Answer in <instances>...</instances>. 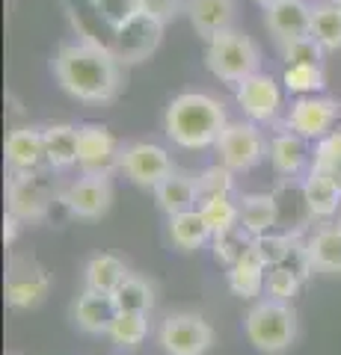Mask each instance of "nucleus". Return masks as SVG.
<instances>
[{
    "label": "nucleus",
    "instance_id": "1",
    "mask_svg": "<svg viewBox=\"0 0 341 355\" xmlns=\"http://www.w3.org/2000/svg\"><path fill=\"white\" fill-rule=\"evenodd\" d=\"M113 51L95 42H69L53 57V74L72 98L86 104H107L119 95L122 71Z\"/></svg>",
    "mask_w": 341,
    "mask_h": 355
},
{
    "label": "nucleus",
    "instance_id": "2",
    "mask_svg": "<svg viewBox=\"0 0 341 355\" xmlns=\"http://www.w3.org/2000/svg\"><path fill=\"white\" fill-rule=\"evenodd\" d=\"M226 110L217 98L205 92H181L175 95L167 116H163V128L167 137L181 148L199 151L208 146H217L219 133L226 130Z\"/></svg>",
    "mask_w": 341,
    "mask_h": 355
},
{
    "label": "nucleus",
    "instance_id": "3",
    "mask_svg": "<svg viewBox=\"0 0 341 355\" xmlns=\"http://www.w3.org/2000/svg\"><path fill=\"white\" fill-rule=\"evenodd\" d=\"M244 329H247V340L258 352L282 355L297 340V311L291 308V302L264 299V302L249 308Z\"/></svg>",
    "mask_w": 341,
    "mask_h": 355
},
{
    "label": "nucleus",
    "instance_id": "4",
    "mask_svg": "<svg viewBox=\"0 0 341 355\" xmlns=\"http://www.w3.org/2000/svg\"><path fill=\"white\" fill-rule=\"evenodd\" d=\"M258 62H261L258 44L240 30H226L208 42L205 65L223 83L238 86L240 80H247L249 74L258 71Z\"/></svg>",
    "mask_w": 341,
    "mask_h": 355
},
{
    "label": "nucleus",
    "instance_id": "5",
    "mask_svg": "<svg viewBox=\"0 0 341 355\" xmlns=\"http://www.w3.org/2000/svg\"><path fill=\"white\" fill-rule=\"evenodd\" d=\"M163 21L149 15V12H140L131 15L122 27L113 30V42H110V51L113 57L125 65H134V62H142L149 60L151 53L158 51V44L163 39Z\"/></svg>",
    "mask_w": 341,
    "mask_h": 355
},
{
    "label": "nucleus",
    "instance_id": "6",
    "mask_svg": "<svg viewBox=\"0 0 341 355\" xmlns=\"http://www.w3.org/2000/svg\"><path fill=\"white\" fill-rule=\"evenodd\" d=\"M51 202H53L51 184L36 169H13L6 184L9 214H15L21 222H42L48 216Z\"/></svg>",
    "mask_w": 341,
    "mask_h": 355
},
{
    "label": "nucleus",
    "instance_id": "7",
    "mask_svg": "<svg viewBox=\"0 0 341 355\" xmlns=\"http://www.w3.org/2000/svg\"><path fill=\"white\" fill-rule=\"evenodd\" d=\"M51 291V275L33 254H13L6 266V305L36 308Z\"/></svg>",
    "mask_w": 341,
    "mask_h": 355
},
{
    "label": "nucleus",
    "instance_id": "8",
    "mask_svg": "<svg viewBox=\"0 0 341 355\" xmlns=\"http://www.w3.org/2000/svg\"><path fill=\"white\" fill-rule=\"evenodd\" d=\"M160 349L167 355H205L214 343V329L199 314H169L158 331Z\"/></svg>",
    "mask_w": 341,
    "mask_h": 355
},
{
    "label": "nucleus",
    "instance_id": "9",
    "mask_svg": "<svg viewBox=\"0 0 341 355\" xmlns=\"http://www.w3.org/2000/svg\"><path fill=\"white\" fill-rule=\"evenodd\" d=\"M217 154H219V163H223L226 169L247 172L264 160L267 146H264V137L252 121H235V125H226V130L219 133Z\"/></svg>",
    "mask_w": 341,
    "mask_h": 355
},
{
    "label": "nucleus",
    "instance_id": "10",
    "mask_svg": "<svg viewBox=\"0 0 341 355\" xmlns=\"http://www.w3.org/2000/svg\"><path fill=\"white\" fill-rule=\"evenodd\" d=\"M60 202L81 219H101L113 205V184L110 175H83L60 193Z\"/></svg>",
    "mask_w": 341,
    "mask_h": 355
},
{
    "label": "nucleus",
    "instance_id": "11",
    "mask_svg": "<svg viewBox=\"0 0 341 355\" xmlns=\"http://www.w3.org/2000/svg\"><path fill=\"white\" fill-rule=\"evenodd\" d=\"M119 169H125V175L134 181L137 187H155L172 172V160L167 148L151 146V142H131L122 148L119 157Z\"/></svg>",
    "mask_w": 341,
    "mask_h": 355
},
{
    "label": "nucleus",
    "instance_id": "12",
    "mask_svg": "<svg viewBox=\"0 0 341 355\" xmlns=\"http://www.w3.org/2000/svg\"><path fill=\"white\" fill-rule=\"evenodd\" d=\"M122 151L104 125H83L78 142V166L83 175H110L119 166Z\"/></svg>",
    "mask_w": 341,
    "mask_h": 355
},
{
    "label": "nucleus",
    "instance_id": "13",
    "mask_svg": "<svg viewBox=\"0 0 341 355\" xmlns=\"http://www.w3.org/2000/svg\"><path fill=\"white\" fill-rule=\"evenodd\" d=\"M238 104L252 121H273L282 107V89L270 74H249L238 83Z\"/></svg>",
    "mask_w": 341,
    "mask_h": 355
},
{
    "label": "nucleus",
    "instance_id": "14",
    "mask_svg": "<svg viewBox=\"0 0 341 355\" xmlns=\"http://www.w3.org/2000/svg\"><path fill=\"white\" fill-rule=\"evenodd\" d=\"M338 116V104L333 98H315V95H303L297 98L288 116V130L300 133L303 139H324L329 128L335 125Z\"/></svg>",
    "mask_w": 341,
    "mask_h": 355
},
{
    "label": "nucleus",
    "instance_id": "15",
    "mask_svg": "<svg viewBox=\"0 0 341 355\" xmlns=\"http://www.w3.org/2000/svg\"><path fill=\"white\" fill-rule=\"evenodd\" d=\"M312 12L306 0H279L264 9V24L279 42H291L300 36H312Z\"/></svg>",
    "mask_w": 341,
    "mask_h": 355
},
{
    "label": "nucleus",
    "instance_id": "16",
    "mask_svg": "<svg viewBox=\"0 0 341 355\" xmlns=\"http://www.w3.org/2000/svg\"><path fill=\"white\" fill-rule=\"evenodd\" d=\"M184 9H187V18H190L193 30L205 42H211L219 33L232 30L238 3L235 0H187Z\"/></svg>",
    "mask_w": 341,
    "mask_h": 355
},
{
    "label": "nucleus",
    "instance_id": "17",
    "mask_svg": "<svg viewBox=\"0 0 341 355\" xmlns=\"http://www.w3.org/2000/svg\"><path fill=\"white\" fill-rule=\"evenodd\" d=\"M72 314H74L78 329L86 331V335H107L110 326H113V317L119 314V308L110 293H98V291L86 287L78 296V302H74Z\"/></svg>",
    "mask_w": 341,
    "mask_h": 355
},
{
    "label": "nucleus",
    "instance_id": "18",
    "mask_svg": "<svg viewBox=\"0 0 341 355\" xmlns=\"http://www.w3.org/2000/svg\"><path fill=\"white\" fill-rule=\"evenodd\" d=\"M303 261L315 272H341V225H324L303 246Z\"/></svg>",
    "mask_w": 341,
    "mask_h": 355
},
{
    "label": "nucleus",
    "instance_id": "19",
    "mask_svg": "<svg viewBox=\"0 0 341 355\" xmlns=\"http://www.w3.org/2000/svg\"><path fill=\"white\" fill-rule=\"evenodd\" d=\"M155 198H158V207H160L167 216L184 214V210H193L196 202H199V181H193L190 175L172 169V172L155 187Z\"/></svg>",
    "mask_w": 341,
    "mask_h": 355
},
{
    "label": "nucleus",
    "instance_id": "20",
    "mask_svg": "<svg viewBox=\"0 0 341 355\" xmlns=\"http://www.w3.org/2000/svg\"><path fill=\"white\" fill-rule=\"evenodd\" d=\"M264 261L258 258V252L252 249V243H247V249L240 252V258L228 266V291H232L235 296L240 299H252V296H258L261 293V287H264Z\"/></svg>",
    "mask_w": 341,
    "mask_h": 355
},
{
    "label": "nucleus",
    "instance_id": "21",
    "mask_svg": "<svg viewBox=\"0 0 341 355\" xmlns=\"http://www.w3.org/2000/svg\"><path fill=\"white\" fill-rule=\"evenodd\" d=\"M42 160H45V130L18 128L6 137L9 169H36Z\"/></svg>",
    "mask_w": 341,
    "mask_h": 355
},
{
    "label": "nucleus",
    "instance_id": "22",
    "mask_svg": "<svg viewBox=\"0 0 341 355\" xmlns=\"http://www.w3.org/2000/svg\"><path fill=\"white\" fill-rule=\"evenodd\" d=\"M303 202L309 207L312 216H333L341 210V187L333 181V178H326L324 172L312 169L309 178L303 181Z\"/></svg>",
    "mask_w": 341,
    "mask_h": 355
},
{
    "label": "nucleus",
    "instance_id": "23",
    "mask_svg": "<svg viewBox=\"0 0 341 355\" xmlns=\"http://www.w3.org/2000/svg\"><path fill=\"white\" fill-rule=\"evenodd\" d=\"M279 222V202L276 196L267 193H252L240 198V225H244L247 234L258 237L273 231V225Z\"/></svg>",
    "mask_w": 341,
    "mask_h": 355
},
{
    "label": "nucleus",
    "instance_id": "24",
    "mask_svg": "<svg viewBox=\"0 0 341 355\" xmlns=\"http://www.w3.org/2000/svg\"><path fill=\"white\" fill-rule=\"evenodd\" d=\"M81 128L74 125H51L45 128V163L51 169H69L78 163Z\"/></svg>",
    "mask_w": 341,
    "mask_h": 355
},
{
    "label": "nucleus",
    "instance_id": "25",
    "mask_svg": "<svg viewBox=\"0 0 341 355\" xmlns=\"http://www.w3.org/2000/svg\"><path fill=\"white\" fill-rule=\"evenodd\" d=\"M214 231L211 225L205 222L202 210H184V214H172L169 216V240L178 246L181 252H193L208 243Z\"/></svg>",
    "mask_w": 341,
    "mask_h": 355
},
{
    "label": "nucleus",
    "instance_id": "26",
    "mask_svg": "<svg viewBox=\"0 0 341 355\" xmlns=\"http://www.w3.org/2000/svg\"><path fill=\"white\" fill-rule=\"evenodd\" d=\"M125 279H128V270L116 254H95V258L86 263V272H83V282L90 291L110 293V296L119 291V284Z\"/></svg>",
    "mask_w": 341,
    "mask_h": 355
},
{
    "label": "nucleus",
    "instance_id": "27",
    "mask_svg": "<svg viewBox=\"0 0 341 355\" xmlns=\"http://www.w3.org/2000/svg\"><path fill=\"white\" fill-rule=\"evenodd\" d=\"M270 163L279 175H297L306 166V139L300 133H279L270 142Z\"/></svg>",
    "mask_w": 341,
    "mask_h": 355
},
{
    "label": "nucleus",
    "instance_id": "28",
    "mask_svg": "<svg viewBox=\"0 0 341 355\" xmlns=\"http://www.w3.org/2000/svg\"><path fill=\"white\" fill-rule=\"evenodd\" d=\"M202 216L205 222L211 225L214 237L217 234H228V231L238 228V219H240V205H235L228 196H211V198H202Z\"/></svg>",
    "mask_w": 341,
    "mask_h": 355
},
{
    "label": "nucleus",
    "instance_id": "29",
    "mask_svg": "<svg viewBox=\"0 0 341 355\" xmlns=\"http://www.w3.org/2000/svg\"><path fill=\"white\" fill-rule=\"evenodd\" d=\"M312 36L324 44V51H338L341 48V6L338 3L315 6Z\"/></svg>",
    "mask_w": 341,
    "mask_h": 355
},
{
    "label": "nucleus",
    "instance_id": "30",
    "mask_svg": "<svg viewBox=\"0 0 341 355\" xmlns=\"http://www.w3.org/2000/svg\"><path fill=\"white\" fill-rule=\"evenodd\" d=\"M113 302L119 311H149L155 305V287H151L142 275H131L119 284V291L113 293Z\"/></svg>",
    "mask_w": 341,
    "mask_h": 355
},
{
    "label": "nucleus",
    "instance_id": "31",
    "mask_svg": "<svg viewBox=\"0 0 341 355\" xmlns=\"http://www.w3.org/2000/svg\"><path fill=\"white\" fill-rule=\"evenodd\" d=\"M107 335L113 338L119 347H137V343H142L149 335L146 311H119Z\"/></svg>",
    "mask_w": 341,
    "mask_h": 355
},
{
    "label": "nucleus",
    "instance_id": "32",
    "mask_svg": "<svg viewBox=\"0 0 341 355\" xmlns=\"http://www.w3.org/2000/svg\"><path fill=\"white\" fill-rule=\"evenodd\" d=\"M249 243H252V249L258 252V258L264 261V266H282L285 261L291 258V252L297 246L291 234H273V231L252 237Z\"/></svg>",
    "mask_w": 341,
    "mask_h": 355
},
{
    "label": "nucleus",
    "instance_id": "33",
    "mask_svg": "<svg viewBox=\"0 0 341 355\" xmlns=\"http://www.w3.org/2000/svg\"><path fill=\"white\" fill-rule=\"evenodd\" d=\"M285 86L297 95H315L324 89L321 62H297L285 69Z\"/></svg>",
    "mask_w": 341,
    "mask_h": 355
},
{
    "label": "nucleus",
    "instance_id": "34",
    "mask_svg": "<svg viewBox=\"0 0 341 355\" xmlns=\"http://www.w3.org/2000/svg\"><path fill=\"white\" fill-rule=\"evenodd\" d=\"M312 169L324 172L326 178H333V181L341 187V130L326 133V137L317 142Z\"/></svg>",
    "mask_w": 341,
    "mask_h": 355
},
{
    "label": "nucleus",
    "instance_id": "35",
    "mask_svg": "<svg viewBox=\"0 0 341 355\" xmlns=\"http://www.w3.org/2000/svg\"><path fill=\"white\" fill-rule=\"evenodd\" d=\"M264 287H267L270 299H279V302H291V299L297 296V291H300V272H297L294 266H285V263H282V266H270Z\"/></svg>",
    "mask_w": 341,
    "mask_h": 355
},
{
    "label": "nucleus",
    "instance_id": "36",
    "mask_svg": "<svg viewBox=\"0 0 341 355\" xmlns=\"http://www.w3.org/2000/svg\"><path fill=\"white\" fill-rule=\"evenodd\" d=\"M92 9L110 30L122 27L131 15L140 12V0H92Z\"/></svg>",
    "mask_w": 341,
    "mask_h": 355
},
{
    "label": "nucleus",
    "instance_id": "37",
    "mask_svg": "<svg viewBox=\"0 0 341 355\" xmlns=\"http://www.w3.org/2000/svg\"><path fill=\"white\" fill-rule=\"evenodd\" d=\"M321 53H324V44L317 42L315 36H300V39L282 42V57H285V62H288V65L321 62Z\"/></svg>",
    "mask_w": 341,
    "mask_h": 355
},
{
    "label": "nucleus",
    "instance_id": "38",
    "mask_svg": "<svg viewBox=\"0 0 341 355\" xmlns=\"http://www.w3.org/2000/svg\"><path fill=\"white\" fill-rule=\"evenodd\" d=\"M199 202L211 196H228L232 193V169L226 166H214V169H205L199 178Z\"/></svg>",
    "mask_w": 341,
    "mask_h": 355
},
{
    "label": "nucleus",
    "instance_id": "39",
    "mask_svg": "<svg viewBox=\"0 0 341 355\" xmlns=\"http://www.w3.org/2000/svg\"><path fill=\"white\" fill-rule=\"evenodd\" d=\"M244 249H247V243L238 237V228L228 231V234H217L214 237V254L219 261H226L228 266L240 258V252H244Z\"/></svg>",
    "mask_w": 341,
    "mask_h": 355
},
{
    "label": "nucleus",
    "instance_id": "40",
    "mask_svg": "<svg viewBox=\"0 0 341 355\" xmlns=\"http://www.w3.org/2000/svg\"><path fill=\"white\" fill-rule=\"evenodd\" d=\"M140 9L142 12H149V15H155V18H160L163 24H167V21H172L175 15L181 12V0H140Z\"/></svg>",
    "mask_w": 341,
    "mask_h": 355
},
{
    "label": "nucleus",
    "instance_id": "41",
    "mask_svg": "<svg viewBox=\"0 0 341 355\" xmlns=\"http://www.w3.org/2000/svg\"><path fill=\"white\" fill-rule=\"evenodd\" d=\"M18 216L15 214H6V219H3V243L6 246H13L15 243V237H18Z\"/></svg>",
    "mask_w": 341,
    "mask_h": 355
},
{
    "label": "nucleus",
    "instance_id": "42",
    "mask_svg": "<svg viewBox=\"0 0 341 355\" xmlns=\"http://www.w3.org/2000/svg\"><path fill=\"white\" fill-rule=\"evenodd\" d=\"M256 3H258L261 9H267V6H273V3H279V0H256Z\"/></svg>",
    "mask_w": 341,
    "mask_h": 355
},
{
    "label": "nucleus",
    "instance_id": "43",
    "mask_svg": "<svg viewBox=\"0 0 341 355\" xmlns=\"http://www.w3.org/2000/svg\"><path fill=\"white\" fill-rule=\"evenodd\" d=\"M335 3H338V6H341V0H335Z\"/></svg>",
    "mask_w": 341,
    "mask_h": 355
}]
</instances>
